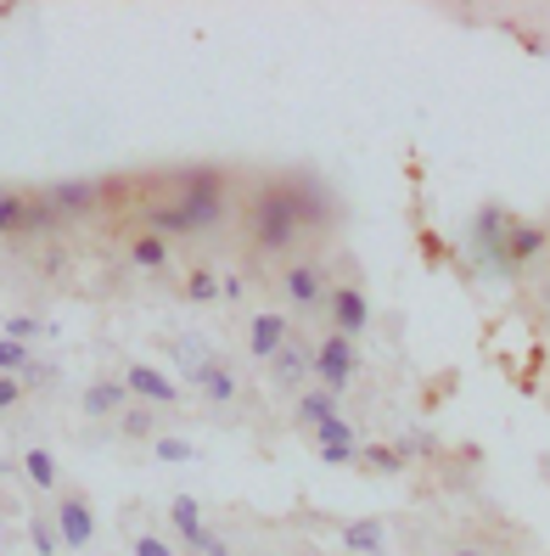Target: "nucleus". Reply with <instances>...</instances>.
Returning <instances> with one entry per match:
<instances>
[{
	"label": "nucleus",
	"mask_w": 550,
	"mask_h": 556,
	"mask_svg": "<svg viewBox=\"0 0 550 556\" xmlns=\"http://www.w3.org/2000/svg\"><path fill=\"white\" fill-rule=\"evenodd\" d=\"M247 237H253L258 253H293V242L304 237V225H298L293 203H286L281 180L258 186L253 198H247Z\"/></svg>",
	"instance_id": "nucleus-1"
},
{
	"label": "nucleus",
	"mask_w": 550,
	"mask_h": 556,
	"mask_svg": "<svg viewBox=\"0 0 550 556\" xmlns=\"http://www.w3.org/2000/svg\"><path fill=\"white\" fill-rule=\"evenodd\" d=\"M511 231H516V214L500 208V203H489V208H477V214H472V225H466V248H472V265H477L483 276H511V270H516V265H511V253H506Z\"/></svg>",
	"instance_id": "nucleus-2"
},
{
	"label": "nucleus",
	"mask_w": 550,
	"mask_h": 556,
	"mask_svg": "<svg viewBox=\"0 0 550 556\" xmlns=\"http://www.w3.org/2000/svg\"><path fill=\"white\" fill-rule=\"evenodd\" d=\"M175 191H180V208L191 214V231L197 237L225 219V175L214 169V163H191V169H180Z\"/></svg>",
	"instance_id": "nucleus-3"
},
{
	"label": "nucleus",
	"mask_w": 550,
	"mask_h": 556,
	"mask_svg": "<svg viewBox=\"0 0 550 556\" xmlns=\"http://www.w3.org/2000/svg\"><path fill=\"white\" fill-rule=\"evenodd\" d=\"M354 371H360V349H354V338L332 332V338H320V343H315V377H320V388L343 394Z\"/></svg>",
	"instance_id": "nucleus-4"
},
{
	"label": "nucleus",
	"mask_w": 550,
	"mask_h": 556,
	"mask_svg": "<svg viewBox=\"0 0 550 556\" xmlns=\"http://www.w3.org/2000/svg\"><path fill=\"white\" fill-rule=\"evenodd\" d=\"M281 191H286V203H293L304 231H320V225L332 219V198H327V186H320L315 175H281Z\"/></svg>",
	"instance_id": "nucleus-5"
},
{
	"label": "nucleus",
	"mask_w": 550,
	"mask_h": 556,
	"mask_svg": "<svg viewBox=\"0 0 550 556\" xmlns=\"http://www.w3.org/2000/svg\"><path fill=\"white\" fill-rule=\"evenodd\" d=\"M281 299L293 309H320L332 299V281H327V270H320L315 258H298V265H286V276H281Z\"/></svg>",
	"instance_id": "nucleus-6"
},
{
	"label": "nucleus",
	"mask_w": 550,
	"mask_h": 556,
	"mask_svg": "<svg viewBox=\"0 0 550 556\" xmlns=\"http://www.w3.org/2000/svg\"><path fill=\"white\" fill-rule=\"evenodd\" d=\"M315 377V349L304 338H293L276 359H270V382L281 388V394H304V382Z\"/></svg>",
	"instance_id": "nucleus-7"
},
{
	"label": "nucleus",
	"mask_w": 550,
	"mask_h": 556,
	"mask_svg": "<svg viewBox=\"0 0 550 556\" xmlns=\"http://www.w3.org/2000/svg\"><path fill=\"white\" fill-rule=\"evenodd\" d=\"M327 309H332V332H343V338H360L371 326V299L360 287H332Z\"/></svg>",
	"instance_id": "nucleus-8"
},
{
	"label": "nucleus",
	"mask_w": 550,
	"mask_h": 556,
	"mask_svg": "<svg viewBox=\"0 0 550 556\" xmlns=\"http://www.w3.org/2000/svg\"><path fill=\"white\" fill-rule=\"evenodd\" d=\"M286 343H293V320H286L281 309L253 315V326H247V354H253V359H276Z\"/></svg>",
	"instance_id": "nucleus-9"
},
{
	"label": "nucleus",
	"mask_w": 550,
	"mask_h": 556,
	"mask_svg": "<svg viewBox=\"0 0 550 556\" xmlns=\"http://www.w3.org/2000/svg\"><path fill=\"white\" fill-rule=\"evenodd\" d=\"M56 534L68 551H85L95 540V517H90V501L85 495H62L56 501Z\"/></svg>",
	"instance_id": "nucleus-10"
},
{
	"label": "nucleus",
	"mask_w": 550,
	"mask_h": 556,
	"mask_svg": "<svg viewBox=\"0 0 550 556\" xmlns=\"http://www.w3.org/2000/svg\"><path fill=\"white\" fill-rule=\"evenodd\" d=\"M51 203H56L62 219H85V214L102 208V186H95V180H56L51 186Z\"/></svg>",
	"instance_id": "nucleus-11"
},
{
	"label": "nucleus",
	"mask_w": 550,
	"mask_h": 556,
	"mask_svg": "<svg viewBox=\"0 0 550 556\" xmlns=\"http://www.w3.org/2000/svg\"><path fill=\"white\" fill-rule=\"evenodd\" d=\"M124 388H129L141 405H180V388L157 371V366H129V371H124Z\"/></svg>",
	"instance_id": "nucleus-12"
},
{
	"label": "nucleus",
	"mask_w": 550,
	"mask_h": 556,
	"mask_svg": "<svg viewBox=\"0 0 550 556\" xmlns=\"http://www.w3.org/2000/svg\"><path fill=\"white\" fill-rule=\"evenodd\" d=\"M169 522H175V534L191 545V556L208 551V522H203V506L191 501V495H175V501H169Z\"/></svg>",
	"instance_id": "nucleus-13"
},
{
	"label": "nucleus",
	"mask_w": 550,
	"mask_h": 556,
	"mask_svg": "<svg viewBox=\"0 0 550 556\" xmlns=\"http://www.w3.org/2000/svg\"><path fill=\"white\" fill-rule=\"evenodd\" d=\"M141 225H146L152 237H197V231H191V214L180 208V198L175 203H146L141 208Z\"/></svg>",
	"instance_id": "nucleus-14"
},
{
	"label": "nucleus",
	"mask_w": 550,
	"mask_h": 556,
	"mask_svg": "<svg viewBox=\"0 0 550 556\" xmlns=\"http://www.w3.org/2000/svg\"><path fill=\"white\" fill-rule=\"evenodd\" d=\"M337 400L343 394H332V388H304L298 405H293V421L298 428H327V421L337 416Z\"/></svg>",
	"instance_id": "nucleus-15"
},
{
	"label": "nucleus",
	"mask_w": 550,
	"mask_h": 556,
	"mask_svg": "<svg viewBox=\"0 0 550 556\" xmlns=\"http://www.w3.org/2000/svg\"><path fill=\"white\" fill-rule=\"evenodd\" d=\"M550 248V231L545 225H528V219H516V231H511V242H506V253H511V265H534V258Z\"/></svg>",
	"instance_id": "nucleus-16"
},
{
	"label": "nucleus",
	"mask_w": 550,
	"mask_h": 556,
	"mask_svg": "<svg viewBox=\"0 0 550 556\" xmlns=\"http://www.w3.org/2000/svg\"><path fill=\"white\" fill-rule=\"evenodd\" d=\"M191 388H197V394H203L208 405H231V400H236V377L225 371L219 359H214V366H203L197 377H191Z\"/></svg>",
	"instance_id": "nucleus-17"
},
{
	"label": "nucleus",
	"mask_w": 550,
	"mask_h": 556,
	"mask_svg": "<svg viewBox=\"0 0 550 556\" xmlns=\"http://www.w3.org/2000/svg\"><path fill=\"white\" fill-rule=\"evenodd\" d=\"M124 400H129V388L124 382H107V377L85 388V410L90 416H124Z\"/></svg>",
	"instance_id": "nucleus-18"
},
{
	"label": "nucleus",
	"mask_w": 550,
	"mask_h": 556,
	"mask_svg": "<svg viewBox=\"0 0 550 556\" xmlns=\"http://www.w3.org/2000/svg\"><path fill=\"white\" fill-rule=\"evenodd\" d=\"M343 545H348V551H360V556H376V551L387 545V534H382V522L354 517V522H343Z\"/></svg>",
	"instance_id": "nucleus-19"
},
{
	"label": "nucleus",
	"mask_w": 550,
	"mask_h": 556,
	"mask_svg": "<svg viewBox=\"0 0 550 556\" xmlns=\"http://www.w3.org/2000/svg\"><path fill=\"white\" fill-rule=\"evenodd\" d=\"M129 265H141V270H164V265H169V242H164V237H152V231H141L136 242H129Z\"/></svg>",
	"instance_id": "nucleus-20"
},
{
	"label": "nucleus",
	"mask_w": 550,
	"mask_h": 556,
	"mask_svg": "<svg viewBox=\"0 0 550 556\" xmlns=\"http://www.w3.org/2000/svg\"><path fill=\"white\" fill-rule=\"evenodd\" d=\"M360 462H366V472H382V478H399L405 472V455L394 444H366Z\"/></svg>",
	"instance_id": "nucleus-21"
},
{
	"label": "nucleus",
	"mask_w": 550,
	"mask_h": 556,
	"mask_svg": "<svg viewBox=\"0 0 550 556\" xmlns=\"http://www.w3.org/2000/svg\"><path fill=\"white\" fill-rule=\"evenodd\" d=\"M17 231H28V198L0 191V237H17Z\"/></svg>",
	"instance_id": "nucleus-22"
},
{
	"label": "nucleus",
	"mask_w": 550,
	"mask_h": 556,
	"mask_svg": "<svg viewBox=\"0 0 550 556\" xmlns=\"http://www.w3.org/2000/svg\"><path fill=\"white\" fill-rule=\"evenodd\" d=\"M28 545H35V556H56L62 551L56 517H28Z\"/></svg>",
	"instance_id": "nucleus-23"
},
{
	"label": "nucleus",
	"mask_w": 550,
	"mask_h": 556,
	"mask_svg": "<svg viewBox=\"0 0 550 556\" xmlns=\"http://www.w3.org/2000/svg\"><path fill=\"white\" fill-rule=\"evenodd\" d=\"M175 359H180V371H186V382L197 377L203 366H214V359H208V343H203V338H180V343H175Z\"/></svg>",
	"instance_id": "nucleus-24"
},
{
	"label": "nucleus",
	"mask_w": 550,
	"mask_h": 556,
	"mask_svg": "<svg viewBox=\"0 0 550 556\" xmlns=\"http://www.w3.org/2000/svg\"><path fill=\"white\" fill-rule=\"evenodd\" d=\"M23 472L35 489H56V462H51V450H28L23 455Z\"/></svg>",
	"instance_id": "nucleus-25"
},
{
	"label": "nucleus",
	"mask_w": 550,
	"mask_h": 556,
	"mask_svg": "<svg viewBox=\"0 0 550 556\" xmlns=\"http://www.w3.org/2000/svg\"><path fill=\"white\" fill-rule=\"evenodd\" d=\"M118 433L124 439H157V421H152V405H136L118 416Z\"/></svg>",
	"instance_id": "nucleus-26"
},
{
	"label": "nucleus",
	"mask_w": 550,
	"mask_h": 556,
	"mask_svg": "<svg viewBox=\"0 0 550 556\" xmlns=\"http://www.w3.org/2000/svg\"><path fill=\"white\" fill-rule=\"evenodd\" d=\"M35 359H28V343H17V338H0V377H23Z\"/></svg>",
	"instance_id": "nucleus-27"
},
{
	"label": "nucleus",
	"mask_w": 550,
	"mask_h": 556,
	"mask_svg": "<svg viewBox=\"0 0 550 556\" xmlns=\"http://www.w3.org/2000/svg\"><path fill=\"white\" fill-rule=\"evenodd\" d=\"M219 287H225V281H219L214 270H191V276H186V299H191V304H214Z\"/></svg>",
	"instance_id": "nucleus-28"
},
{
	"label": "nucleus",
	"mask_w": 550,
	"mask_h": 556,
	"mask_svg": "<svg viewBox=\"0 0 550 556\" xmlns=\"http://www.w3.org/2000/svg\"><path fill=\"white\" fill-rule=\"evenodd\" d=\"M51 225H62L51 191H40V198H28V231H51Z\"/></svg>",
	"instance_id": "nucleus-29"
},
{
	"label": "nucleus",
	"mask_w": 550,
	"mask_h": 556,
	"mask_svg": "<svg viewBox=\"0 0 550 556\" xmlns=\"http://www.w3.org/2000/svg\"><path fill=\"white\" fill-rule=\"evenodd\" d=\"M152 450H157V462H197V444L191 439H152Z\"/></svg>",
	"instance_id": "nucleus-30"
},
{
	"label": "nucleus",
	"mask_w": 550,
	"mask_h": 556,
	"mask_svg": "<svg viewBox=\"0 0 550 556\" xmlns=\"http://www.w3.org/2000/svg\"><path fill=\"white\" fill-rule=\"evenodd\" d=\"M354 439H360V428L343 421V416H332L327 428H315V444H354Z\"/></svg>",
	"instance_id": "nucleus-31"
},
{
	"label": "nucleus",
	"mask_w": 550,
	"mask_h": 556,
	"mask_svg": "<svg viewBox=\"0 0 550 556\" xmlns=\"http://www.w3.org/2000/svg\"><path fill=\"white\" fill-rule=\"evenodd\" d=\"M394 450L405 455V462H410V455H438V439H433L427 428H415V433H405V439H399Z\"/></svg>",
	"instance_id": "nucleus-32"
},
{
	"label": "nucleus",
	"mask_w": 550,
	"mask_h": 556,
	"mask_svg": "<svg viewBox=\"0 0 550 556\" xmlns=\"http://www.w3.org/2000/svg\"><path fill=\"white\" fill-rule=\"evenodd\" d=\"M320 462H327V467H348V462H360V444H320Z\"/></svg>",
	"instance_id": "nucleus-33"
},
{
	"label": "nucleus",
	"mask_w": 550,
	"mask_h": 556,
	"mask_svg": "<svg viewBox=\"0 0 550 556\" xmlns=\"http://www.w3.org/2000/svg\"><path fill=\"white\" fill-rule=\"evenodd\" d=\"M40 332H46V326H40L35 315H12V320H7V338H17V343H28V338H40Z\"/></svg>",
	"instance_id": "nucleus-34"
},
{
	"label": "nucleus",
	"mask_w": 550,
	"mask_h": 556,
	"mask_svg": "<svg viewBox=\"0 0 550 556\" xmlns=\"http://www.w3.org/2000/svg\"><path fill=\"white\" fill-rule=\"evenodd\" d=\"M23 400V377H0V410H12Z\"/></svg>",
	"instance_id": "nucleus-35"
},
{
	"label": "nucleus",
	"mask_w": 550,
	"mask_h": 556,
	"mask_svg": "<svg viewBox=\"0 0 550 556\" xmlns=\"http://www.w3.org/2000/svg\"><path fill=\"white\" fill-rule=\"evenodd\" d=\"M136 556H175V551L157 540V534H141V540H136Z\"/></svg>",
	"instance_id": "nucleus-36"
},
{
	"label": "nucleus",
	"mask_w": 550,
	"mask_h": 556,
	"mask_svg": "<svg viewBox=\"0 0 550 556\" xmlns=\"http://www.w3.org/2000/svg\"><path fill=\"white\" fill-rule=\"evenodd\" d=\"M242 292H247V287H242V276H225V287H219V299H242Z\"/></svg>",
	"instance_id": "nucleus-37"
},
{
	"label": "nucleus",
	"mask_w": 550,
	"mask_h": 556,
	"mask_svg": "<svg viewBox=\"0 0 550 556\" xmlns=\"http://www.w3.org/2000/svg\"><path fill=\"white\" fill-rule=\"evenodd\" d=\"M203 556H231V545H225L219 534H208V551H203Z\"/></svg>",
	"instance_id": "nucleus-38"
},
{
	"label": "nucleus",
	"mask_w": 550,
	"mask_h": 556,
	"mask_svg": "<svg viewBox=\"0 0 550 556\" xmlns=\"http://www.w3.org/2000/svg\"><path fill=\"white\" fill-rule=\"evenodd\" d=\"M449 556H483V551H449Z\"/></svg>",
	"instance_id": "nucleus-39"
}]
</instances>
